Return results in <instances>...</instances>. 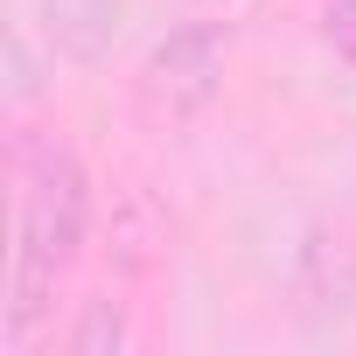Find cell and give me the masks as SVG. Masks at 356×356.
Returning <instances> with one entry per match:
<instances>
[{"label": "cell", "mask_w": 356, "mask_h": 356, "mask_svg": "<svg viewBox=\"0 0 356 356\" xmlns=\"http://www.w3.org/2000/svg\"><path fill=\"white\" fill-rule=\"evenodd\" d=\"M35 22L63 63H98L126 22V0H35Z\"/></svg>", "instance_id": "obj_4"}, {"label": "cell", "mask_w": 356, "mask_h": 356, "mask_svg": "<svg viewBox=\"0 0 356 356\" xmlns=\"http://www.w3.org/2000/svg\"><path fill=\"white\" fill-rule=\"evenodd\" d=\"M224 63H231V29L224 22H182L154 42V56L140 63V105L168 126L196 119L217 91H224Z\"/></svg>", "instance_id": "obj_2"}, {"label": "cell", "mask_w": 356, "mask_h": 356, "mask_svg": "<svg viewBox=\"0 0 356 356\" xmlns=\"http://www.w3.org/2000/svg\"><path fill=\"white\" fill-rule=\"evenodd\" d=\"M15 280H8V349H29L42 314L56 307V286L70 280L84 231H91V175L70 140L22 147L15 175Z\"/></svg>", "instance_id": "obj_1"}, {"label": "cell", "mask_w": 356, "mask_h": 356, "mask_svg": "<svg viewBox=\"0 0 356 356\" xmlns=\"http://www.w3.org/2000/svg\"><path fill=\"white\" fill-rule=\"evenodd\" d=\"M293 314L307 328H335L356 314V224H314L293 252Z\"/></svg>", "instance_id": "obj_3"}, {"label": "cell", "mask_w": 356, "mask_h": 356, "mask_svg": "<svg viewBox=\"0 0 356 356\" xmlns=\"http://www.w3.org/2000/svg\"><path fill=\"white\" fill-rule=\"evenodd\" d=\"M321 35H328L335 56L356 63V0H321Z\"/></svg>", "instance_id": "obj_6"}, {"label": "cell", "mask_w": 356, "mask_h": 356, "mask_svg": "<svg viewBox=\"0 0 356 356\" xmlns=\"http://www.w3.org/2000/svg\"><path fill=\"white\" fill-rule=\"evenodd\" d=\"M126 342H133V328H126V307H119V300H84L77 328L63 335L70 356H119Z\"/></svg>", "instance_id": "obj_5"}]
</instances>
